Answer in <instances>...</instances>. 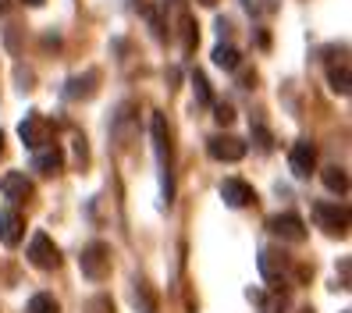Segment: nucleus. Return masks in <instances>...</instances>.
Here are the masks:
<instances>
[{"instance_id":"f257e3e1","label":"nucleus","mask_w":352,"mask_h":313,"mask_svg":"<svg viewBox=\"0 0 352 313\" xmlns=\"http://www.w3.org/2000/svg\"><path fill=\"white\" fill-rule=\"evenodd\" d=\"M150 136H153V150H157V160H160V171H164V199L171 203V136H168V121H164V114H153L150 121Z\"/></svg>"},{"instance_id":"f03ea898","label":"nucleus","mask_w":352,"mask_h":313,"mask_svg":"<svg viewBox=\"0 0 352 313\" xmlns=\"http://www.w3.org/2000/svg\"><path fill=\"white\" fill-rule=\"evenodd\" d=\"M78 267H82V274H86L89 281H103L111 274V246H103V242L86 246L82 257H78Z\"/></svg>"},{"instance_id":"7ed1b4c3","label":"nucleus","mask_w":352,"mask_h":313,"mask_svg":"<svg viewBox=\"0 0 352 313\" xmlns=\"http://www.w3.org/2000/svg\"><path fill=\"white\" fill-rule=\"evenodd\" d=\"M29 260H32V267H39V270H57V267H60V253H57V246H54V239H50L47 232H36V235H32V242H29Z\"/></svg>"},{"instance_id":"20e7f679","label":"nucleus","mask_w":352,"mask_h":313,"mask_svg":"<svg viewBox=\"0 0 352 313\" xmlns=\"http://www.w3.org/2000/svg\"><path fill=\"white\" fill-rule=\"evenodd\" d=\"M314 217L327 235H345L349 232V211L338 203H314Z\"/></svg>"},{"instance_id":"39448f33","label":"nucleus","mask_w":352,"mask_h":313,"mask_svg":"<svg viewBox=\"0 0 352 313\" xmlns=\"http://www.w3.org/2000/svg\"><path fill=\"white\" fill-rule=\"evenodd\" d=\"M267 228H271L278 239H285V242H306V224L296 214H274L271 221H267Z\"/></svg>"},{"instance_id":"423d86ee","label":"nucleus","mask_w":352,"mask_h":313,"mask_svg":"<svg viewBox=\"0 0 352 313\" xmlns=\"http://www.w3.org/2000/svg\"><path fill=\"white\" fill-rule=\"evenodd\" d=\"M288 168H292L296 178H309L317 168V146L314 142H296L292 153H288Z\"/></svg>"},{"instance_id":"0eeeda50","label":"nucleus","mask_w":352,"mask_h":313,"mask_svg":"<svg viewBox=\"0 0 352 313\" xmlns=\"http://www.w3.org/2000/svg\"><path fill=\"white\" fill-rule=\"evenodd\" d=\"M18 136H22V142L29 146V150H39V146H47L50 142V129H47V121L39 118L36 111L25 114V121L18 125Z\"/></svg>"},{"instance_id":"6e6552de","label":"nucleus","mask_w":352,"mask_h":313,"mask_svg":"<svg viewBox=\"0 0 352 313\" xmlns=\"http://www.w3.org/2000/svg\"><path fill=\"white\" fill-rule=\"evenodd\" d=\"M206 150H210L214 160H224V164H235L245 157V142L235 139V136H214L210 142H206Z\"/></svg>"},{"instance_id":"1a4fd4ad","label":"nucleus","mask_w":352,"mask_h":313,"mask_svg":"<svg viewBox=\"0 0 352 313\" xmlns=\"http://www.w3.org/2000/svg\"><path fill=\"white\" fill-rule=\"evenodd\" d=\"M25 235V217L14 206H0V242L4 246H18Z\"/></svg>"},{"instance_id":"9d476101","label":"nucleus","mask_w":352,"mask_h":313,"mask_svg":"<svg viewBox=\"0 0 352 313\" xmlns=\"http://www.w3.org/2000/svg\"><path fill=\"white\" fill-rule=\"evenodd\" d=\"M0 193H4V199H11V203H25V199H32L36 185L22 171H8L4 178H0Z\"/></svg>"},{"instance_id":"9b49d317","label":"nucleus","mask_w":352,"mask_h":313,"mask_svg":"<svg viewBox=\"0 0 352 313\" xmlns=\"http://www.w3.org/2000/svg\"><path fill=\"white\" fill-rule=\"evenodd\" d=\"M221 199L232 206V211H242V206H250V203L256 199V193H253V185H250V182L228 178V182L221 185Z\"/></svg>"},{"instance_id":"f8f14e48","label":"nucleus","mask_w":352,"mask_h":313,"mask_svg":"<svg viewBox=\"0 0 352 313\" xmlns=\"http://www.w3.org/2000/svg\"><path fill=\"white\" fill-rule=\"evenodd\" d=\"M60 164H65V153H60V146H54V142L32 150V171H39V175H57Z\"/></svg>"},{"instance_id":"ddd939ff","label":"nucleus","mask_w":352,"mask_h":313,"mask_svg":"<svg viewBox=\"0 0 352 313\" xmlns=\"http://www.w3.org/2000/svg\"><path fill=\"white\" fill-rule=\"evenodd\" d=\"M260 274L267 281H278L285 274V253H278V249H260Z\"/></svg>"},{"instance_id":"4468645a","label":"nucleus","mask_w":352,"mask_h":313,"mask_svg":"<svg viewBox=\"0 0 352 313\" xmlns=\"http://www.w3.org/2000/svg\"><path fill=\"white\" fill-rule=\"evenodd\" d=\"M96 82H100V75H96V72H86V75H75V78L68 82V89H65V96H68V100H86V96H93V93H96Z\"/></svg>"},{"instance_id":"2eb2a0df","label":"nucleus","mask_w":352,"mask_h":313,"mask_svg":"<svg viewBox=\"0 0 352 313\" xmlns=\"http://www.w3.org/2000/svg\"><path fill=\"white\" fill-rule=\"evenodd\" d=\"M214 65L224 68V72H235V68L242 65V54H239L235 47H228V43H217V47H214Z\"/></svg>"},{"instance_id":"dca6fc26","label":"nucleus","mask_w":352,"mask_h":313,"mask_svg":"<svg viewBox=\"0 0 352 313\" xmlns=\"http://www.w3.org/2000/svg\"><path fill=\"white\" fill-rule=\"evenodd\" d=\"M320 178H324V185L331 193H338V196L349 193V175H345V168H338V164H335V168H324Z\"/></svg>"},{"instance_id":"f3484780","label":"nucleus","mask_w":352,"mask_h":313,"mask_svg":"<svg viewBox=\"0 0 352 313\" xmlns=\"http://www.w3.org/2000/svg\"><path fill=\"white\" fill-rule=\"evenodd\" d=\"M25 313H60V306H57L54 296H47V292H36V296L29 299V306H25Z\"/></svg>"},{"instance_id":"a211bd4d","label":"nucleus","mask_w":352,"mask_h":313,"mask_svg":"<svg viewBox=\"0 0 352 313\" xmlns=\"http://www.w3.org/2000/svg\"><path fill=\"white\" fill-rule=\"evenodd\" d=\"M192 93H196L199 103H214V96H210V82H206L203 72H192Z\"/></svg>"},{"instance_id":"6ab92c4d","label":"nucleus","mask_w":352,"mask_h":313,"mask_svg":"<svg viewBox=\"0 0 352 313\" xmlns=\"http://www.w3.org/2000/svg\"><path fill=\"white\" fill-rule=\"evenodd\" d=\"M327 82H331V89H335L338 96H349V68H335L327 75Z\"/></svg>"},{"instance_id":"aec40b11","label":"nucleus","mask_w":352,"mask_h":313,"mask_svg":"<svg viewBox=\"0 0 352 313\" xmlns=\"http://www.w3.org/2000/svg\"><path fill=\"white\" fill-rule=\"evenodd\" d=\"M132 299H135V306H142V313H157V306H153V299H150V292H146V285H142V281L132 292Z\"/></svg>"},{"instance_id":"412c9836","label":"nucleus","mask_w":352,"mask_h":313,"mask_svg":"<svg viewBox=\"0 0 352 313\" xmlns=\"http://www.w3.org/2000/svg\"><path fill=\"white\" fill-rule=\"evenodd\" d=\"M253 139H256V146H260V150H271V146H274L271 132H267L263 125H253Z\"/></svg>"},{"instance_id":"4be33fe9","label":"nucleus","mask_w":352,"mask_h":313,"mask_svg":"<svg viewBox=\"0 0 352 313\" xmlns=\"http://www.w3.org/2000/svg\"><path fill=\"white\" fill-rule=\"evenodd\" d=\"M214 118H217L221 125H232V121H235V111H232V103H217V107H214Z\"/></svg>"},{"instance_id":"5701e85b","label":"nucleus","mask_w":352,"mask_h":313,"mask_svg":"<svg viewBox=\"0 0 352 313\" xmlns=\"http://www.w3.org/2000/svg\"><path fill=\"white\" fill-rule=\"evenodd\" d=\"M11 8V0H0V11H8Z\"/></svg>"},{"instance_id":"b1692460","label":"nucleus","mask_w":352,"mask_h":313,"mask_svg":"<svg viewBox=\"0 0 352 313\" xmlns=\"http://www.w3.org/2000/svg\"><path fill=\"white\" fill-rule=\"evenodd\" d=\"M199 4H206V8H214V4H217V0H199Z\"/></svg>"},{"instance_id":"393cba45","label":"nucleus","mask_w":352,"mask_h":313,"mask_svg":"<svg viewBox=\"0 0 352 313\" xmlns=\"http://www.w3.org/2000/svg\"><path fill=\"white\" fill-rule=\"evenodd\" d=\"M25 4H32V8H39V4H43V0H25Z\"/></svg>"},{"instance_id":"a878e982","label":"nucleus","mask_w":352,"mask_h":313,"mask_svg":"<svg viewBox=\"0 0 352 313\" xmlns=\"http://www.w3.org/2000/svg\"><path fill=\"white\" fill-rule=\"evenodd\" d=\"M0 150H4V132H0Z\"/></svg>"},{"instance_id":"bb28decb","label":"nucleus","mask_w":352,"mask_h":313,"mask_svg":"<svg viewBox=\"0 0 352 313\" xmlns=\"http://www.w3.org/2000/svg\"><path fill=\"white\" fill-rule=\"evenodd\" d=\"M342 313H352V310H342Z\"/></svg>"}]
</instances>
